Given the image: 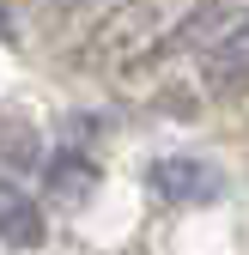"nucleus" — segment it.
<instances>
[{
    "label": "nucleus",
    "mask_w": 249,
    "mask_h": 255,
    "mask_svg": "<svg viewBox=\"0 0 249 255\" xmlns=\"http://www.w3.org/2000/svg\"><path fill=\"white\" fill-rule=\"evenodd\" d=\"M0 243L6 249H43L49 243V219H43L37 195L12 176H0Z\"/></svg>",
    "instance_id": "20e7f679"
},
{
    "label": "nucleus",
    "mask_w": 249,
    "mask_h": 255,
    "mask_svg": "<svg viewBox=\"0 0 249 255\" xmlns=\"http://www.w3.org/2000/svg\"><path fill=\"white\" fill-rule=\"evenodd\" d=\"M0 158L12 170H43V140L30 134L18 116H0Z\"/></svg>",
    "instance_id": "423d86ee"
},
{
    "label": "nucleus",
    "mask_w": 249,
    "mask_h": 255,
    "mask_svg": "<svg viewBox=\"0 0 249 255\" xmlns=\"http://www.w3.org/2000/svg\"><path fill=\"white\" fill-rule=\"evenodd\" d=\"M43 188H49L55 201H85L91 188H98V164H91L85 152L61 146V152H49V158H43Z\"/></svg>",
    "instance_id": "39448f33"
},
{
    "label": "nucleus",
    "mask_w": 249,
    "mask_h": 255,
    "mask_svg": "<svg viewBox=\"0 0 249 255\" xmlns=\"http://www.w3.org/2000/svg\"><path fill=\"white\" fill-rule=\"evenodd\" d=\"M152 195L158 201H170V207H201V201H219V188H225V176L207 164V158H158L152 164Z\"/></svg>",
    "instance_id": "7ed1b4c3"
},
{
    "label": "nucleus",
    "mask_w": 249,
    "mask_h": 255,
    "mask_svg": "<svg viewBox=\"0 0 249 255\" xmlns=\"http://www.w3.org/2000/svg\"><path fill=\"white\" fill-rule=\"evenodd\" d=\"M0 43H18V24H12V12H6V0H0Z\"/></svg>",
    "instance_id": "0eeeda50"
},
{
    "label": "nucleus",
    "mask_w": 249,
    "mask_h": 255,
    "mask_svg": "<svg viewBox=\"0 0 249 255\" xmlns=\"http://www.w3.org/2000/svg\"><path fill=\"white\" fill-rule=\"evenodd\" d=\"M195 85L207 98H231L249 85V0H213L195 37Z\"/></svg>",
    "instance_id": "f03ea898"
},
{
    "label": "nucleus",
    "mask_w": 249,
    "mask_h": 255,
    "mask_svg": "<svg viewBox=\"0 0 249 255\" xmlns=\"http://www.w3.org/2000/svg\"><path fill=\"white\" fill-rule=\"evenodd\" d=\"M207 6L213 0H116L85 30L79 61L91 73H140L152 61L176 55L182 43H195Z\"/></svg>",
    "instance_id": "f257e3e1"
}]
</instances>
